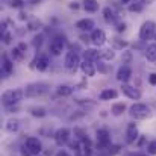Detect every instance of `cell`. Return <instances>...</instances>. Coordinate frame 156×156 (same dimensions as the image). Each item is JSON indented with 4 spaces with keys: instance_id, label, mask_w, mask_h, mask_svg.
I'll return each instance as SVG.
<instances>
[{
    "instance_id": "44dd1931",
    "label": "cell",
    "mask_w": 156,
    "mask_h": 156,
    "mask_svg": "<svg viewBox=\"0 0 156 156\" xmlns=\"http://www.w3.org/2000/svg\"><path fill=\"white\" fill-rule=\"evenodd\" d=\"M5 129H6V132H9V133H15V132L20 130V121H18L17 118H9V120L6 121V124H5Z\"/></svg>"
},
{
    "instance_id": "ba28073f",
    "label": "cell",
    "mask_w": 156,
    "mask_h": 156,
    "mask_svg": "<svg viewBox=\"0 0 156 156\" xmlns=\"http://www.w3.org/2000/svg\"><path fill=\"white\" fill-rule=\"evenodd\" d=\"M96 143H97V149L99 152H102L105 149H108L111 146V133L108 129H99L97 135H96Z\"/></svg>"
},
{
    "instance_id": "d6986e66",
    "label": "cell",
    "mask_w": 156,
    "mask_h": 156,
    "mask_svg": "<svg viewBox=\"0 0 156 156\" xmlns=\"http://www.w3.org/2000/svg\"><path fill=\"white\" fill-rule=\"evenodd\" d=\"M100 100L102 102H109V100H115L118 97V91H115L114 88H106L100 93Z\"/></svg>"
},
{
    "instance_id": "d590c367",
    "label": "cell",
    "mask_w": 156,
    "mask_h": 156,
    "mask_svg": "<svg viewBox=\"0 0 156 156\" xmlns=\"http://www.w3.org/2000/svg\"><path fill=\"white\" fill-rule=\"evenodd\" d=\"M2 40H3L5 44H11V41H12V35H11L9 32H5V34H2Z\"/></svg>"
},
{
    "instance_id": "d6a6232c",
    "label": "cell",
    "mask_w": 156,
    "mask_h": 156,
    "mask_svg": "<svg viewBox=\"0 0 156 156\" xmlns=\"http://www.w3.org/2000/svg\"><path fill=\"white\" fill-rule=\"evenodd\" d=\"M40 27H41V21H38V20H34V21H30L27 24V29L29 30H38Z\"/></svg>"
},
{
    "instance_id": "b9f144b4",
    "label": "cell",
    "mask_w": 156,
    "mask_h": 156,
    "mask_svg": "<svg viewBox=\"0 0 156 156\" xmlns=\"http://www.w3.org/2000/svg\"><path fill=\"white\" fill-rule=\"evenodd\" d=\"M132 2H136V3H140V5H143V6H146V5H149L152 0H132Z\"/></svg>"
},
{
    "instance_id": "f35d334b",
    "label": "cell",
    "mask_w": 156,
    "mask_h": 156,
    "mask_svg": "<svg viewBox=\"0 0 156 156\" xmlns=\"http://www.w3.org/2000/svg\"><path fill=\"white\" fill-rule=\"evenodd\" d=\"M149 83L153 85V87H156V73H152V74L149 76Z\"/></svg>"
},
{
    "instance_id": "4fadbf2b",
    "label": "cell",
    "mask_w": 156,
    "mask_h": 156,
    "mask_svg": "<svg viewBox=\"0 0 156 156\" xmlns=\"http://www.w3.org/2000/svg\"><path fill=\"white\" fill-rule=\"evenodd\" d=\"M130 77H132V68H130V65L123 64L118 68V71H117V80L121 82V83H127L130 80Z\"/></svg>"
},
{
    "instance_id": "603a6c76",
    "label": "cell",
    "mask_w": 156,
    "mask_h": 156,
    "mask_svg": "<svg viewBox=\"0 0 156 156\" xmlns=\"http://www.w3.org/2000/svg\"><path fill=\"white\" fill-rule=\"evenodd\" d=\"M56 94L59 97H68V96L73 94V87H70V85H59L56 88Z\"/></svg>"
},
{
    "instance_id": "7a4b0ae2",
    "label": "cell",
    "mask_w": 156,
    "mask_h": 156,
    "mask_svg": "<svg viewBox=\"0 0 156 156\" xmlns=\"http://www.w3.org/2000/svg\"><path fill=\"white\" fill-rule=\"evenodd\" d=\"M24 97V90L21 88H14V90H8L2 94V103L5 108H12L15 105H18Z\"/></svg>"
},
{
    "instance_id": "ee69618b",
    "label": "cell",
    "mask_w": 156,
    "mask_h": 156,
    "mask_svg": "<svg viewBox=\"0 0 156 156\" xmlns=\"http://www.w3.org/2000/svg\"><path fill=\"white\" fill-rule=\"evenodd\" d=\"M70 8H71V9H77V8H79V5H77L76 2H71V3H70Z\"/></svg>"
},
{
    "instance_id": "f1b7e54d",
    "label": "cell",
    "mask_w": 156,
    "mask_h": 156,
    "mask_svg": "<svg viewBox=\"0 0 156 156\" xmlns=\"http://www.w3.org/2000/svg\"><path fill=\"white\" fill-rule=\"evenodd\" d=\"M111 41H112V44H114V50H123V49H126V47L129 46L127 41H123V40H120V38H112Z\"/></svg>"
},
{
    "instance_id": "bcb514c9",
    "label": "cell",
    "mask_w": 156,
    "mask_h": 156,
    "mask_svg": "<svg viewBox=\"0 0 156 156\" xmlns=\"http://www.w3.org/2000/svg\"><path fill=\"white\" fill-rule=\"evenodd\" d=\"M132 0H121V5H130Z\"/></svg>"
},
{
    "instance_id": "8d00e7d4",
    "label": "cell",
    "mask_w": 156,
    "mask_h": 156,
    "mask_svg": "<svg viewBox=\"0 0 156 156\" xmlns=\"http://www.w3.org/2000/svg\"><path fill=\"white\" fill-rule=\"evenodd\" d=\"M96 68H97V71H99V73H103V74H106V73H108V68H106V65H105L102 61L97 64V67H96Z\"/></svg>"
},
{
    "instance_id": "5bb4252c",
    "label": "cell",
    "mask_w": 156,
    "mask_h": 156,
    "mask_svg": "<svg viewBox=\"0 0 156 156\" xmlns=\"http://www.w3.org/2000/svg\"><path fill=\"white\" fill-rule=\"evenodd\" d=\"M121 93H123L126 97L132 99V100H140V99H141V91H140L138 88L129 85V83H123V85H121Z\"/></svg>"
},
{
    "instance_id": "52a82bcc",
    "label": "cell",
    "mask_w": 156,
    "mask_h": 156,
    "mask_svg": "<svg viewBox=\"0 0 156 156\" xmlns=\"http://www.w3.org/2000/svg\"><path fill=\"white\" fill-rule=\"evenodd\" d=\"M64 47H65V37L64 35H55L50 41L49 52L52 53L53 56H59L64 52Z\"/></svg>"
},
{
    "instance_id": "7c38bea8",
    "label": "cell",
    "mask_w": 156,
    "mask_h": 156,
    "mask_svg": "<svg viewBox=\"0 0 156 156\" xmlns=\"http://www.w3.org/2000/svg\"><path fill=\"white\" fill-rule=\"evenodd\" d=\"M14 73V59H11L6 53L2 55V77H8Z\"/></svg>"
},
{
    "instance_id": "ab89813d",
    "label": "cell",
    "mask_w": 156,
    "mask_h": 156,
    "mask_svg": "<svg viewBox=\"0 0 156 156\" xmlns=\"http://www.w3.org/2000/svg\"><path fill=\"white\" fill-rule=\"evenodd\" d=\"M126 156H150L149 153H143V152H130V153H127Z\"/></svg>"
},
{
    "instance_id": "9a60e30c",
    "label": "cell",
    "mask_w": 156,
    "mask_h": 156,
    "mask_svg": "<svg viewBox=\"0 0 156 156\" xmlns=\"http://www.w3.org/2000/svg\"><path fill=\"white\" fill-rule=\"evenodd\" d=\"M90 38H91V43L96 47H102L105 43H106V34H105V30H102V29H94Z\"/></svg>"
},
{
    "instance_id": "d4e9b609",
    "label": "cell",
    "mask_w": 156,
    "mask_h": 156,
    "mask_svg": "<svg viewBox=\"0 0 156 156\" xmlns=\"http://www.w3.org/2000/svg\"><path fill=\"white\" fill-rule=\"evenodd\" d=\"M83 9L87 11V12H96L97 9H99V3H97V0H83Z\"/></svg>"
},
{
    "instance_id": "7dc6e473",
    "label": "cell",
    "mask_w": 156,
    "mask_h": 156,
    "mask_svg": "<svg viewBox=\"0 0 156 156\" xmlns=\"http://www.w3.org/2000/svg\"><path fill=\"white\" fill-rule=\"evenodd\" d=\"M155 38H156V37H155Z\"/></svg>"
},
{
    "instance_id": "9c48e42d",
    "label": "cell",
    "mask_w": 156,
    "mask_h": 156,
    "mask_svg": "<svg viewBox=\"0 0 156 156\" xmlns=\"http://www.w3.org/2000/svg\"><path fill=\"white\" fill-rule=\"evenodd\" d=\"M53 138H55V143H56L59 147H62V146L70 144L71 132H70V129H67V127H61V129H58V130L55 132Z\"/></svg>"
},
{
    "instance_id": "e575fe53",
    "label": "cell",
    "mask_w": 156,
    "mask_h": 156,
    "mask_svg": "<svg viewBox=\"0 0 156 156\" xmlns=\"http://www.w3.org/2000/svg\"><path fill=\"white\" fill-rule=\"evenodd\" d=\"M23 6H24V2H23V0H11V8L21 9Z\"/></svg>"
},
{
    "instance_id": "60d3db41",
    "label": "cell",
    "mask_w": 156,
    "mask_h": 156,
    "mask_svg": "<svg viewBox=\"0 0 156 156\" xmlns=\"http://www.w3.org/2000/svg\"><path fill=\"white\" fill-rule=\"evenodd\" d=\"M55 156H70V155H68V152H67V150H62V149H61L59 152H56V153H55Z\"/></svg>"
},
{
    "instance_id": "f546056e",
    "label": "cell",
    "mask_w": 156,
    "mask_h": 156,
    "mask_svg": "<svg viewBox=\"0 0 156 156\" xmlns=\"http://www.w3.org/2000/svg\"><path fill=\"white\" fill-rule=\"evenodd\" d=\"M143 9H144V6L140 5V3H136V2H132V3L127 6V11H129V12H141Z\"/></svg>"
},
{
    "instance_id": "ffe728a7",
    "label": "cell",
    "mask_w": 156,
    "mask_h": 156,
    "mask_svg": "<svg viewBox=\"0 0 156 156\" xmlns=\"http://www.w3.org/2000/svg\"><path fill=\"white\" fill-rule=\"evenodd\" d=\"M100 59V52L96 49H87L83 52V61H90V62H96Z\"/></svg>"
},
{
    "instance_id": "f6af8a7d",
    "label": "cell",
    "mask_w": 156,
    "mask_h": 156,
    "mask_svg": "<svg viewBox=\"0 0 156 156\" xmlns=\"http://www.w3.org/2000/svg\"><path fill=\"white\" fill-rule=\"evenodd\" d=\"M26 18H27V15L24 12H20V20H26Z\"/></svg>"
},
{
    "instance_id": "836d02e7",
    "label": "cell",
    "mask_w": 156,
    "mask_h": 156,
    "mask_svg": "<svg viewBox=\"0 0 156 156\" xmlns=\"http://www.w3.org/2000/svg\"><path fill=\"white\" fill-rule=\"evenodd\" d=\"M147 153L150 156L156 155V141H150V143H149V146H147Z\"/></svg>"
},
{
    "instance_id": "ac0fdd59",
    "label": "cell",
    "mask_w": 156,
    "mask_h": 156,
    "mask_svg": "<svg viewBox=\"0 0 156 156\" xmlns=\"http://www.w3.org/2000/svg\"><path fill=\"white\" fill-rule=\"evenodd\" d=\"M76 27L82 32H88V30H93L94 29V20L91 18H82L76 23Z\"/></svg>"
},
{
    "instance_id": "30bf717a",
    "label": "cell",
    "mask_w": 156,
    "mask_h": 156,
    "mask_svg": "<svg viewBox=\"0 0 156 156\" xmlns=\"http://www.w3.org/2000/svg\"><path fill=\"white\" fill-rule=\"evenodd\" d=\"M49 65H50V61H49V56L46 55V53H41V55H38L34 61H32V68H37L38 71H46L47 68H49Z\"/></svg>"
},
{
    "instance_id": "83f0119b",
    "label": "cell",
    "mask_w": 156,
    "mask_h": 156,
    "mask_svg": "<svg viewBox=\"0 0 156 156\" xmlns=\"http://www.w3.org/2000/svg\"><path fill=\"white\" fill-rule=\"evenodd\" d=\"M115 58L114 49H105L100 52V61H112Z\"/></svg>"
},
{
    "instance_id": "7bdbcfd3",
    "label": "cell",
    "mask_w": 156,
    "mask_h": 156,
    "mask_svg": "<svg viewBox=\"0 0 156 156\" xmlns=\"http://www.w3.org/2000/svg\"><path fill=\"white\" fill-rule=\"evenodd\" d=\"M18 47H20V49H21L24 53H26V50H27V46H26L24 43H20V44H18Z\"/></svg>"
},
{
    "instance_id": "5b68a950",
    "label": "cell",
    "mask_w": 156,
    "mask_h": 156,
    "mask_svg": "<svg viewBox=\"0 0 156 156\" xmlns=\"http://www.w3.org/2000/svg\"><path fill=\"white\" fill-rule=\"evenodd\" d=\"M153 37H156V23L152 20H147L140 27V40L146 43V41L152 40Z\"/></svg>"
},
{
    "instance_id": "8fae6325",
    "label": "cell",
    "mask_w": 156,
    "mask_h": 156,
    "mask_svg": "<svg viewBox=\"0 0 156 156\" xmlns=\"http://www.w3.org/2000/svg\"><path fill=\"white\" fill-rule=\"evenodd\" d=\"M140 138V132H138V127L135 123H129L127 127H126V135H124V140L127 144H133L136 143Z\"/></svg>"
},
{
    "instance_id": "4316f807",
    "label": "cell",
    "mask_w": 156,
    "mask_h": 156,
    "mask_svg": "<svg viewBox=\"0 0 156 156\" xmlns=\"http://www.w3.org/2000/svg\"><path fill=\"white\" fill-rule=\"evenodd\" d=\"M30 115L37 117V118H43V117L47 115V111L41 106H34V108H30Z\"/></svg>"
},
{
    "instance_id": "1f68e13d",
    "label": "cell",
    "mask_w": 156,
    "mask_h": 156,
    "mask_svg": "<svg viewBox=\"0 0 156 156\" xmlns=\"http://www.w3.org/2000/svg\"><path fill=\"white\" fill-rule=\"evenodd\" d=\"M121 61H123V64L129 65V64L132 62V52H123V56H121Z\"/></svg>"
},
{
    "instance_id": "277c9868",
    "label": "cell",
    "mask_w": 156,
    "mask_h": 156,
    "mask_svg": "<svg viewBox=\"0 0 156 156\" xmlns=\"http://www.w3.org/2000/svg\"><path fill=\"white\" fill-rule=\"evenodd\" d=\"M129 115L133 120H146L150 115V108L146 103H133L129 108Z\"/></svg>"
},
{
    "instance_id": "7402d4cb",
    "label": "cell",
    "mask_w": 156,
    "mask_h": 156,
    "mask_svg": "<svg viewBox=\"0 0 156 156\" xmlns=\"http://www.w3.org/2000/svg\"><path fill=\"white\" fill-rule=\"evenodd\" d=\"M124 112H126V105L123 103V102L114 103L112 108H111V114H112L114 117H120V115H123Z\"/></svg>"
},
{
    "instance_id": "8992f818",
    "label": "cell",
    "mask_w": 156,
    "mask_h": 156,
    "mask_svg": "<svg viewBox=\"0 0 156 156\" xmlns=\"http://www.w3.org/2000/svg\"><path fill=\"white\" fill-rule=\"evenodd\" d=\"M80 56L77 55V52H73V50H70V52H67L65 55V59H64V67L68 70V71H71V73H74L76 70H77V67H80Z\"/></svg>"
},
{
    "instance_id": "cb8c5ba5",
    "label": "cell",
    "mask_w": 156,
    "mask_h": 156,
    "mask_svg": "<svg viewBox=\"0 0 156 156\" xmlns=\"http://www.w3.org/2000/svg\"><path fill=\"white\" fill-rule=\"evenodd\" d=\"M144 55H146L147 61H150V62H156V43L150 44V46H147Z\"/></svg>"
},
{
    "instance_id": "2e32d148",
    "label": "cell",
    "mask_w": 156,
    "mask_h": 156,
    "mask_svg": "<svg viewBox=\"0 0 156 156\" xmlns=\"http://www.w3.org/2000/svg\"><path fill=\"white\" fill-rule=\"evenodd\" d=\"M102 14H103V18L106 23H109V24H117V23H118V15H117V12H115L111 6L103 8Z\"/></svg>"
},
{
    "instance_id": "e0dca14e",
    "label": "cell",
    "mask_w": 156,
    "mask_h": 156,
    "mask_svg": "<svg viewBox=\"0 0 156 156\" xmlns=\"http://www.w3.org/2000/svg\"><path fill=\"white\" fill-rule=\"evenodd\" d=\"M79 68L83 71V74L87 77H93L96 74V71H97V68L94 67V62H90V61H82Z\"/></svg>"
},
{
    "instance_id": "6da1fadb",
    "label": "cell",
    "mask_w": 156,
    "mask_h": 156,
    "mask_svg": "<svg viewBox=\"0 0 156 156\" xmlns=\"http://www.w3.org/2000/svg\"><path fill=\"white\" fill-rule=\"evenodd\" d=\"M50 91V85L46 82H32L24 88V97L27 99H37V97H43L44 94H47Z\"/></svg>"
},
{
    "instance_id": "3957f363",
    "label": "cell",
    "mask_w": 156,
    "mask_h": 156,
    "mask_svg": "<svg viewBox=\"0 0 156 156\" xmlns=\"http://www.w3.org/2000/svg\"><path fill=\"white\" fill-rule=\"evenodd\" d=\"M41 152H43V143L37 136H29L21 147L23 156H40Z\"/></svg>"
},
{
    "instance_id": "484cf974",
    "label": "cell",
    "mask_w": 156,
    "mask_h": 156,
    "mask_svg": "<svg viewBox=\"0 0 156 156\" xmlns=\"http://www.w3.org/2000/svg\"><path fill=\"white\" fill-rule=\"evenodd\" d=\"M24 55H26V53L23 52L18 46H17V47H14V49L11 50V56H12V59H14V61H17V62H21V61L24 59Z\"/></svg>"
},
{
    "instance_id": "4dcf8cb0",
    "label": "cell",
    "mask_w": 156,
    "mask_h": 156,
    "mask_svg": "<svg viewBox=\"0 0 156 156\" xmlns=\"http://www.w3.org/2000/svg\"><path fill=\"white\" fill-rule=\"evenodd\" d=\"M43 40H44V37H43V35H37V37H34L32 46H34L35 49H40V47H41V44H43Z\"/></svg>"
},
{
    "instance_id": "74e56055",
    "label": "cell",
    "mask_w": 156,
    "mask_h": 156,
    "mask_svg": "<svg viewBox=\"0 0 156 156\" xmlns=\"http://www.w3.org/2000/svg\"><path fill=\"white\" fill-rule=\"evenodd\" d=\"M115 26H117V32H118V34H121V32L126 30V23H123V21H118Z\"/></svg>"
}]
</instances>
